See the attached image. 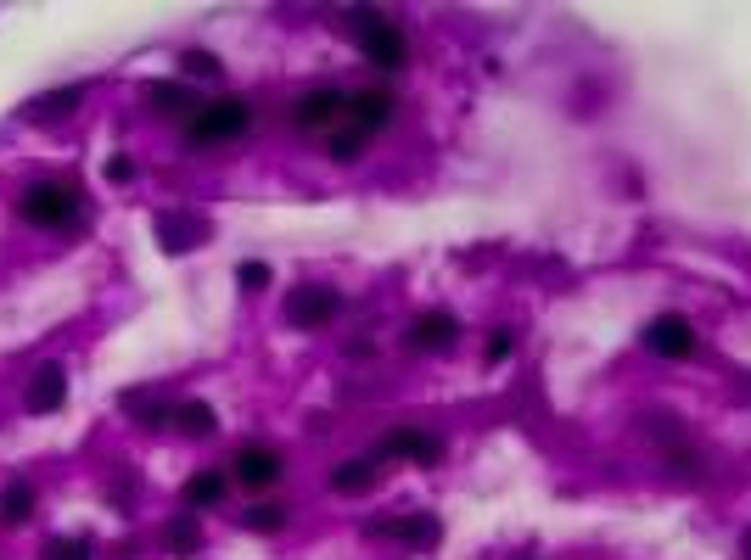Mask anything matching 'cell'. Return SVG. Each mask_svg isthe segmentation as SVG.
Here are the masks:
<instances>
[{"label":"cell","instance_id":"e0dca14e","mask_svg":"<svg viewBox=\"0 0 751 560\" xmlns=\"http://www.w3.org/2000/svg\"><path fill=\"white\" fill-rule=\"evenodd\" d=\"M157 230H163V247H169V252H185L191 241H202V236H208L202 224H185L180 213H163V224H157Z\"/></svg>","mask_w":751,"mask_h":560},{"label":"cell","instance_id":"6da1fadb","mask_svg":"<svg viewBox=\"0 0 751 560\" xmlns=\"http://www.w3.org/2000/svg\"><path fill=\"white\" fill-rule=\"evenodd\" d=\"M247 124H253L247 101L219 96V101H208V107H197V118L185 124V146H225V140L247 135Z\"/></svg>","mask_w":751,"mask_h":560},{"label":"cell","instance_id":"5bb4252c","mask_svg":"<svg viewBox=\"0 0 751 560\" xmlns=\"http://www.w3.org/2000/svg\"><path fill=\"white\" fill-rule=\"evenodd\" d=\"M79 107V84H68V90H45V96L29 101V124H45V118H62V112Z\"/></svg>","mask_w":751,"mask_h":560},{"label":"cell","instance_id":"ffe728a7","mask_svg":"<svg viewBox=\"0 0 751 560\" xmlns=\"http://www.w3.org/2000/svg\"><path fill=\"white\" fill-rule=\"evenodd\" d=\"M29 510H34V493L23 488V482H17V488H6V499H0V516L17 527V521H29Z\"/></svg>","mask_w":751,"mask_h":560},{"label":"cell","instance_id":"d6986e66","mask_svg":"<svg viewBox=\"0 0 751 560\" xmlns=\"http://www.w3.org/2000/svg\"><path fill=\"white\" fill-rule=\"evenodd\" d=\"M163 544H169L174 555H197L202 549V527L197 521H169V538H163Z\"/></svg>","mask_w":751,"mask_h":560},{"label":"cell","instance_id":"9c48e42d","mask_svg":"<svg viewBox=\"0 0 751 560\" xmlns=\"http://www.w3.org/2000/svg\"><path fill=\"white\" fill-rule=\"evenodd\" d=\"M370 538H398V544H438L443 532H438V516H382V521H370Z\"/></svg>","mask_w":751,"mask_h":560},{"label":"cell","instance_id":"4fadbf2b","mask_svg":"<svg viewBox=\"0 0 751 560\" xmlns=\"http://www.w3.org/2000/svg\"><path fill=\"white\" fill-rule=\"evenodd\" d=\"M146 101H152L157 112L180 118V124H191V118H197V90H191V84H152V90H146Z\"/></svg>","mask_w":751,"mask_h":560},{"label":"cell","instance_id":"2e32d148","mask_svg":"<svg viewBox=\"0 0 751 560\" xmlns=\"http://www.w3.org/2000/svg\"><path fill=\"white\" fill-rule=\"evenodd\" d=\"M225 488H230V482L219 471H197L191 482H185V504H197V510H202V504H219V499H225Z\"/></svg>","mask_w":751,"mask_h":560},{"label":"cell","instance_id":"603a6c76","mask_svg":"<svg viewBox=\"0 0 751 560\" xmlns=\"http://www.w3.org/2000/svg\"><path fill=\"white\" fill-rule=\"evenodd\" d=\"M129 415H135V420H152V426H157V420H174V409L157 404V398H152V404H146V398H129Z\"/></svg>","mask_w":751,"mask_h":560},{"label":"cell","instance_id":"4316f807","mask_svg":"<svg viewBox=\"0 0 751 560\" xmlns=\"http://www.w3.org/2000/svg\"><path fill=\"white\" fill-rule=\"evenodd\" d=\"M180 68H185V73H219V62H213L208 51H185V56H180Z\"/></svg>","mask_w":751,"mask_h":560},{"label":"cell","instance_id":"44dd1931","mask_svg":"<svg viewBox=\"0 0 751 560\" xmlns=\"http://www.w3.org/2000/svg\"><path fill=\"white\" fill-rule=\"evenodd\" d=\"M174 426H185V432H213V409L208 404H174Z\"/></svg>","mask_w":751,"mask_h":560},{"label":"cell","instance_id":"484cf974","mask_svg":"<svg viewBox=\"0 0 751 560\" xmlns=\"http://www.w3.org/2000/svg\"><path fill=\"white\" fill-rule=\"evenodd\" d=\"M45 560H90V549L79 544V538H68V544H51V549H45Z\"/></svg>","mask_w":751,"mask_h":560},{"label":"cell","instance_id":"277c9868","mask_svg":"<svg viewBox=\"0 0 751 560\" xmlns=\"http://www.w3.org/2000/svg\"><path fill=\"white\" fill-rule=\"evenodd\" d=\"M370 460L376 465L382 460H421V465H432V460H443V443L432 432H421V426H398V432H387L382 443H376Z\"/></svg>","mask_w":751,"mask_h":560},{"label":"cell","instance_id":"7a4b0ae2","mask_svg":"<svg viewBox=\"0 0 751 560\" xmlns=\"http://www.w3.org/2000/svg\"><path fill=\"white\" fill-rule=\"evenodd\" d=\"M348 23L359 28V51H365L382 73H398V68H404L410 40H404V28H398L387 12H348Z\"/></svg>","mask_w":751,"mask_h":560},{"label":"cell","instance_id":"8fae6325","mask_svg":"<svg viewBox=\"0 0 751 560\" xmlns=\"http://www.w3.org/2000/svg\"><path fill=\"white\" fill-rule=\"evenodd\" d=\"M454 342H460V320H454V314H421V320L410 325V348L438 353V348H454Z\"/></svg>","mask_w":751,"mask_h":560},{"label":"cell","instance_id":"7c38bea8","mask_svg":"<svg viewBox=\"0 0 751 560\" xmlns=\"http://www.w3.org/2000/svg\"><path fill=\"white\" fill-rule=\"evenodd\" d=\"M348 124H359L365 135H376V129L393 118V90H359V96H348Z\"/></svg>","mask_w":751,"mask_h":560},{"label":"cell","instance_id":"cb8c5ba5","mask_svg":"<svg viewBox=\"0 0 751 560\" xmlns=\"http://www.w3.org/2000/svg\"><path fill=\"white\" fill-rule=\"evenodd\" d=\"M511 353H516V331H494V336H488V359H511Z\"/></svg>","mask_w":751,"mask_h":560},{"label":"cell","instance_id":"7402d4cb","mask_svg":"<svg viewBox=\"0 0 751 560\" xmlns=\"http://www.w3.org/2000/svg\"><path fill=\"white\" fill-rule=\"evenodd\" d=\"M241 527L275 532V527H286V510H281V504H258V510H247V516H241Z\"/></svg>","mask_w":751,"mask_h":560},{"label":"cell","instance_id":"3957f363","mask_svg":"<svg viewBox=\"0 0 751 560\" xmlns=\"http://www.w3.org/2000/svg\"><path fill=\"white\" fill-rule=\"evenodd\" d=\"M73 191L68 185H57V180H40V185H29L23 191V219L29 224H40V230H57V224H68L73 219Z\"/></svg>","mask_w":751,"mask_h":560},{"label":"cell","instance_id":"d4e9b609","mask_svg":"<svg viewBox=\"0 0 751 560\" xmlns=\"http://www.w3.org/2000/svg\"><path fill=\"white\" fill-rule=\"evenodd\" d=\"M236 280L247 286V292H264V286H270V269H264V264H247V269H236Z\"/></svg>","mask_w":751,"mask_h":560},{"label":"cell","instance_id":"ba28073f","mask_svg":"<svg viewBox=\"0 0 751 560\" xmlns=\"http://www.w3.org/2000/svg\"><path fill=\"white\" fill-rule=\"evenodd\" d=\"M342 112H348L342 90H309V96H298V107H292V124L298 129H337Z\"/></svg>","mask_w":751,"mask_h":560},{"label":"cell","instance_id":"8992f818","mask_svg":"<svg viewBox=\"0 0 751 560\" xmlns=\"http://www.w3.org/2000/svg\"><path fill=\"white\" fill-rule=\"evenodd\" d=\"M342 297L331 292V286H303V292H292V303H286V320L303 325V331H320V325L337 320Z\"/></svg>","mask_w":751,"mask_h":560},{"label":"cell","instance_id":"ac0fdd59","mask_svg":"<svg viewBox=\"0 0 751 560\" xmlns=\"http://www.w3.org/2000/svg\"><path fill=\"white\" fill-rule=\"evenodd\" d=\"M365 129H359V124H337V129H331V135H326V146H331V157H359V152H365Z\"/></svg>","mask_w":751,"mask_h":560},{"label":"cell","instance_id":"30bf717a","mask_svg":"<svg viewBox=\"0 0 751 560\" xmlns=\"http://www.w3.org/2000/svg\"><path fill=\"white\" fill-rule=\"evenodd\" d=\"M68 404V370L62 364H40V376L29 387V415H57Z\"/></svg>","mask_w":751,"mask_h":560},{"label":"cell","instance_id":"83f0119b","mask_svg":"<svg viewBox=\"0 0 751 560\" xmlns=\"http://www.w3.org/2000/svg\"><path fill=\"white\" fill-rule=\"evenodd\" d=\"M746 560H751V532H746Z\"/></svg>","mask_w":751,"mask_h":560},{"label":"cell","instance_id":"52a82bcc","mask_svg":"<svg viewBox=\"0 0 751 560\" xmlns=\"http://www.w3.org/2000/svg\"><path fill=\"white\" fill-rule=\"evenodd\" d=\"M230 476L241 482V493H270L275 482H281V454H275V448H241Z\"/></svg>","mask_w":751,"mask_h":560},{"label":"cell","instance_id":"9a60e30c","mask_svg":"<svg viewBox=\"0 0 751 560\" xmlns=\"http://www.w3.org/2000/svg\"><path fill=\"white\" fill-rule=\"evenodd\" d=\"M370 476H376V460H348V465H337V471H331V488L337 493H365L370 488Z\"/></svg>","mask_w":751,"mask_h":560},{"label":"cell","instance_id":"5b68a950","mask_svg":"<svg viewBox=\"0 0 751 560\" xmlns=\"http://www.w3.org/2000/svg\"><path fill=\"white\" fill-rule=\"evenodd\" d=\"M695 325L684 320V314H662V320H651L645 325V348L656 353V359H690L695 353Z\"/></svg>","mask_w":751,"mask_h":560}]
</instances>
